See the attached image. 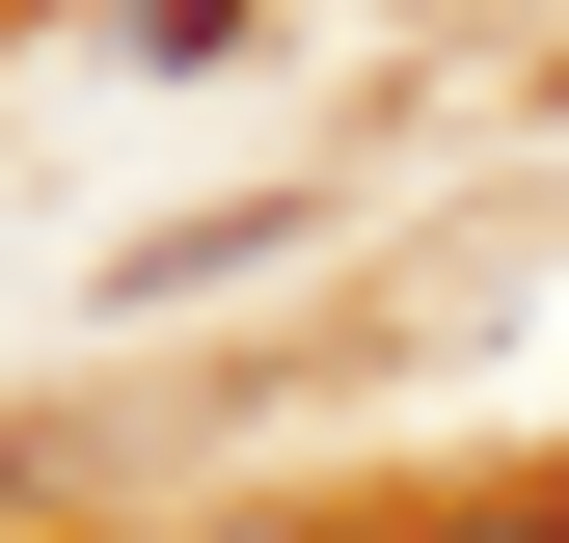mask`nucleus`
Here are the masks:
<instances>
[{"label":"nucleus","mask_w":569,"mask_h":543,"mask_svg":"<svg viewBox=\"0 0 569 543\" xmlns=\"http://www.w3.org/2000/svg\"><path fill=\"white\" fill-rule=\"evenodd\" d=\"M218 55H271V0H109V82H218Z\"/></svg>","instance_id":"1"},{"label":"nucleus","mask_w":569,"mask_h":543,"mask_svg":"<svg viewBox=\"0 0 569 543\" xmlns=\"http://www.w3.org/2000/svg\"><path fill=\"white\" fill-rule=\"evenodd\" d=\"M407 543H569V490H461V516H407Z\"/></svg>","instance_id":"2"},{"label":"nucleus","mask_w":569,"mask_h":543,"mask_svg":"<svg viewBox=\"0 0 569 543\" xmlns=\"http://www.w3.org/2000/svg\"><path fill=\"white\" fill-rule=\"evenodd\" d=\"M136 543H299V516H136Z\"/></svg>","instance_id":"3"}]
</instances>
